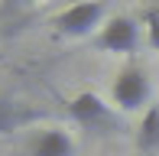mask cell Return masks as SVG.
I'll return each mask as SVG.
<instances>
[{"instance_id":"4","label":"cell","mask_w":159,"mask_h":156,"mask_svg":"<svg viewBox=\"0 0 159 156\" xmlns=\"http://www.w3.org/2000/svg\"><path fill=\"white\" fill-rule=\"evenodd\" d=\"M68 117L84 130H104V127H117V117L94 91H81L78 98L68 101Z\"/></svg>"},{"instance_id":"3","label":"cell","mask_w":159,"mask_h":156,"mask_svg":"<svg viewBox=\"0 0 159 156\" xmlns=\"http://www.w3.org/2000/svg\"><path fill=\"white\" fill-rule=\"evenodd\" d=\"M98 49H104V52H117V55H130L140 49V23H136L133 16H111L104 23V30L98 33L94 39Z\"/></svg>"},{"instance_id":"2","label":"cell","mask_w":159,"mask_h":156,"mask_svg":"<svg viewBox=\"0 0 159 156\" xmlns=\"http://www.w3.org/2000/svg\"><path fill=\"white\" fill-rule=\"evenodd\" d=\"M111 101L117 111H143L149 104V78L143 75V68L127 65L120 68V75L114 78V88H111Z\"/></svg>"},{"instance_id":"7","label":"cell","mask_w":159,"mask_h":156,"mask_svg":"<svg viewBox=\"0 0 159 156\" xmlns=\"http://www.w3.org/2000/svg\"><path fill=\"white\" fill-rule=\"evenodd\" d=\"M33 117H36V114H30V111H23V108H16L10 98H0V137L13 133L20 124H26V120H33Z\"/></svg>"},{"instance_id":"6","label":"cell","mask_w":159,"mask_h":156,"mask_svg":"<svg viewBox=\"0 0 159 156\" xmlns=\"http://www.w3.org/2000/svg\"><path fill=\"white\" fill-rule=\"evenodd\" d=\"M136 146H140V153L159 156V104L146 108V114L140 120V130H136Z\"/></svg>"},{"instance_id":"1","label":"cell","mask_w":159,"mask_h":156,"mask_svg":"<svg viewBox=\"0 0 159 156\" xmlns=\"http://www.w3.org/2000/svg\"><path fill=\"white\" fill-rule=\"evenodd\" d=\"M107 16V3H71L65 7L59 16L52 20L55 33L68 39H84L101 26V20Z\"/></svg>"},{"instance_id":"5","label":"cell","mask_w":159,"mask_h":156,"mask_svg":"<svg viewBox=\"0 0 159 156\" xmlns=\"http://www.w3.org/2000/svg\"><path fill=\"white\" fill-rule=\"evenodd\" d=\"M30 156H75V140L62 127L39 130L30 140Z\"/></svg>"},{"instance_id":"8","label":"cell","mask_w":159,"mask_h":156,"mask_svg":"<svg viewBox=\"0 0 159 156\" xmlns=\"http://www.w3.org/2000/svg\"><path fill=\"white\" fill-rule=\"evenodd\" d=\"M146 39L159 52V10H146Z\"/></svg>"}]
</instances>
